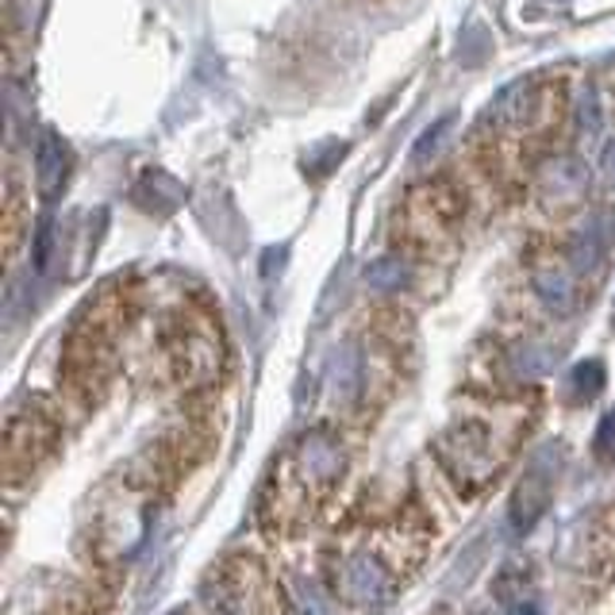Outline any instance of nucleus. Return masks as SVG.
I'll return each instance as SVG.
<instances>
[{"instance_id": "nucleus-1", "label": "nucleus", "mask_w": 615, "mask_h": 615, "mask_svg": "<svg viewBox=\"0 0 615 615\" xmlns=\"http://www.w3.org/2000/svg\"><path fill=\"white\" fill-rule=\"evenodd\" d=\"M266 581L254 562H228L205 581V604L212 615H262L266 612Z\"/></svg>"}, {"instance_id": "nucleus-2", "label": "nucleus", "mask_w": 615, "mask_h": 615, "mask_svg": "<svg viewBox=\"0 0 615 615\" xmlns=\"http://www.w3.org/2000/svg\"><path fill=\"white\" fill-rule=\"evenodd\" d=\"M558 465H562V450L558 447H542L539 454L531 458V465L524 470L516 485V496H512V531L527 535L535 524L542 519V512L550 508V496H554V477H558Z\"/></svg>"}, {"instance_id": "nucleus-3", "label": "nucleus", "mask_w": 615, "mask_h": 615, "mask_svg": "<svg viewBox=\"0 0 615 615\" xmlns=\"http://www.w3.org/2000/svg\"><path fill=\"white\" fill-rule=\"evenodd\" d=\"M339 593L354 608H377L393 596V573L385 570L377 554L358 550V554L342 558L339 565Z\"/></svg>"}, {"instance_id": "nucleus-4", "label": "nucleus", "mask_w": 615, "mask_h": 615, "mask_svg": "<svg viewBox=\"0 0 615 615\" xmlns=\"http://www.w3.org/2000/svg\"><path fill=\"white\" fill-rule=\"evenodd\" d=\"M535 108H539V85H535L531 77H519V81L504 85V89L493 97V105H488V120L493 123H524L535 116Z\"/></svg>"}, {"instance_id": "nucleus-5", "label": "nucleus", "mask_w": 615, "mask_h": 615, "mask_svg": "<svg viewBox=\"0 0 615 615\" xmlns=\"http://www.w3.org/2000/svg\"><path fill=\"white\" fill-rule=\"evenodd\" d=\"M66 146H62V139L54 135V131H43V139H39L35 146V174H39V189H43V197H54V193L62 189V182H66Z\"/></svg>"}, {"instance_id": "nucleus-6", "label": "nucleus", "mask_w": 615, "mask_h": 615, "mask_svg": "<svg viewBox=\"0 0 615 615\" xmlns=\"http://www.w3.org/2000/svg\"><path fill=\"white\" fill-rule=\"evenodd\" d=\"M327 385H331L334 400H354L358 385H362V358L358 347H339L327 362Z\"/></svg>"}, {"instance_id": "nucleus-7", "label": "nucleus", "mask_w": 615, "mask_h": 615, "mask_svg": "<svg viewBox=\"0 0 615 615\" xmlns=\"http://www.w3.org/2000/svg\"><path fill=\"white\" fill-rule=\"evenodd\" d=\"M535 293L542 297V305L558 316L573 311V277L558 266H539L535 270Z\"/></svg>"}, {"instance_id": "nucleus-8", "label": "nucleus", "mask_w": 615, "mask_h": 615, "mask_svg": "<svg viewBox=\"0 0 615 615\" xmlns=\"http://www.w3.org/2000/svg\"><path fill=\"white\" fill-rule=\"evenodd\" d=\"M601 259H604V235H601V223L596 220H589L585 228L578 231V235L570 239V262H573V270H596L601 266Z\"/></svg>"}, {"instance_id": "nucleus-9", "label": "nucleus", "mask_w": 615, "mask_h": 615, "mask_svg": "<svg viewBox=\"0 0 615 615\" xmlns=\"http://www.w3.org/2000/svg\"><path fill=\"white\" fill-rule=\"evenodd\" d=\"M365 285L377 293H400L411 285V270L400 259H377L365 266Z\"/></svg>"}, {"instance_id": "nucleus-10", "label": "nucleus", "mask_w": 615, "mask_h": 615, "mask_svg": "<svg viewBox=\"0 0 615 615\" xmlns=\"http://www.w3.org/2000/svg\"><path fill=\"white\" fill-rule=\"evenodd\" d=\"M554 362H558L554 350L542 347V342H524V347L512 350V365H516V373H524V377H539V373H547Z\"/></svg>"}, {"instance_id": "nucleus-11", "label": "nucleus", "mask_w": 615, "mask_h": 615, "mask_svg": "<svg viewBox=\"0 0 615 615\" xmlns=\"http://www.w3.org/2000/svg\"><path fill=\"white\" fill-rule=\"evenodd\" d=\"M585 182H589V169L581 166L578 158H562L547 169V185L554 193H578V189H585Z\"/></svg>"}, {"instance_id": "nucleus-12", "label": "nucleus", "mask_w": 615, "mask_h": 615, "mask_svg": "<svg viewBox=\"0 0 615 615\" xmlns=\"http://www.w3.org/2000/svg\"><path fill=\"white\" fill-rule=\"evenodd\" d=\"M450 128H454V116H442V120H435L431 128L419 135V143L411 146V166H427V162L439 154V146H442V139H447Z\"/></svg>"}, {"instance_id": "nucleus-13", "label": "nucleus", "mask_w": 615, "mask_h": 615, "mask_svg": "<svg viewBox=\"0 0 615 615\" xmlns=\"http://www.w3.org/2000/svg\"><path fill=\"white\" fill-rule=\"evenodd\" d=\"M570 381H573V393L585 396V400H593V396L604 388V365L596 362V358H589V362L573 365V377Z\"/></svg>"}, {"instance_id": "nucleus-14", "label": "nucleus", "mask_w": 615, "mask_h": 615, "mask_svg": "<svg viewBox=\"0 0 615 615\" xmlns=\"http://www.w3.org/2000/svg\"><path fill=\"white\" fill-rule=\"evenodd\" d=\"M578 123H581V135L585 139L601 135V105H596V89H585V97H581Z\"/></svg>"}, {"instance_id": "nucleus-15", "label": "nucleus", "mask_w": 615, "mask_h": 615, "mask_svg": "<svg viewBox=\"0 0 615 615\" xmlns=\"http://www.w3.org/2000/svg\"><path fill=\"white\" fill-rule=\"evenodd\" d=\"M51 243H54V223L43 220L35 231V266L46 270V262H51Z\"/></svg>"}, {"instance_id": "nucleus-16", "label": "nucleus", "mask_w": 615, "mask_h": 615, "mask_svg": "<svg viewBox=\"0 0 615 615\" xmlns=\"http://www.w3.org/2000/svg\"><path fill=\"white\" fill-rule=\"evenodd\" d=\"M596 454L615 458V408L601 419V431H596Z\"/></svg>"}, {"instance_id": "nucleus-17", "label": "nucleus", "mask_w": 615, "mask_h": 615, "mask_svg": "<svg viewBox=\"0 0 615 615\" xmlns=\"http://www.w3.org/2000/svg\"><path fill=\"white\" fill-rule=\"evenodd\" d=\"M297 608H300V615H323V604H319L316 589L305 585V581L297 585Z\"/></svg>"}, {"instance_id": "nucleus-18", "label": "nucleus", "mask_w": 615, "mask_h": 615, "mask_svg": "<svg viewBox=\"0 0 615 615\" xmlns=\"http://www.w3.org/2000/svg\"><path fill=\"white\" fill-rule=\"evenodd\" d=\"M508 612H512V615H542V608H539L535 601H512Z\"/></svg>"}, {"instance_id": "nucleus-19", "label": "nucleus", "mask_w": 615, "mask_h": 615, "mask_svg": "<svg viewBox=\"0 0 615 615\" xmlns=\"http://www.w3.org/2000/svg\"><path fill=\"white\" fill-rule=\"evenodd\" d=\"M604 174H608V182L615 185V143H608V146H604Z\"/></svg>"}, {"instance_id": "nucleus-20", "label": "nucleus", "mask_w": 615, "mask_h": 615, "mask_svg": "<svg viewBox=\"0 0 615 615\" xmlns=\"http://www.w3.org/2000/svg\"><path fill=\"white\" fill-rule=\"evenodd\" d=\"M169 615H185V612H169Z\"/></svg>"}, {"instance_id": "nucleus-21", "label": "nucleus", "mask_w": 615, "mask_h": 615, "mask_svg": "<svg viewBox=\"0 0 615 615\" xmlns=\"http://www.w3.org/2000/svg\"><path fill=\"white\" fill-rule=\"evenodd\" d=\"M612 228H615V223H612Z\"/></svg>"}]
</instances>
